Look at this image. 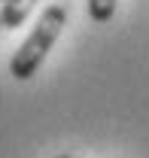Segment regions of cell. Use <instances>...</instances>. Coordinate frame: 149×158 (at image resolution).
Here are the masks:
<instances>
[{"label": "cell", "instance_id": "6da1fadb", "mask_svg": "<svg viewBox=\"0 0 149 158\" xmlns=\"http://www.w3.org/2000/svg\"><path fill=\"white\" fill-rule=\"evenodd\" d=\"M64 24H67L64 6H46L43 15H40V21H37V27L31 31V37L24 40V43L19 46V52L12 55V61H9V73H12L15 79H21V82L31 79L40 70V64L46 61L49 49L55 46V40L61 37Z\"/></svg>", "mask_w": 149, "mask_h": 158}, {"label": "cell", "instance_id": "7a4b0ae2", "mask_svg": "<svg viewBox=\"0 0 149 158\" xmlns=\"http://www.w3.org/2000/svg\"><path fill=\"white\" fill-rule=\"evenodd\" d=\"M34 6H37V0H9L6 9H3V27H6V31L21 27L24 19L34 12Z\"/></svg>", "mask_w": 149, "mask_h": 158}, {"label": "cell", "instance_id": "3957f363", "mask_svg": "<svg viewBox=\"0 0 149 158\" xmlns=\"http://www.w3.org/2000/svg\"><path fill=\"white\" fill-rule=\"evenodd\" d=\"M113 12H116V0H88V15H92L94 24L110 21Z\"/></svg>", "mask_w": 149, "mask_h": 158}, {"label": "cell", "instance_id": "277c9868", "mask_svg": "<svg viewBox=\"0 0 149 158\" xmlns=\"http://www.w3.org/2000/svg\"><path fill=\"white\" fill-rule=\"evenodd\" d=\"M6 3L9 0H0V27H3V9H6Z\"/></svg>", "mask_w": 149, "mask_h": 158}, {"label": "cell", "instance_id": "5b68a950", "mask_svg": "<svg viewBox=\"0 0 149 158\" xmlns=\"http://www.w3.org/2000/svg\"><path fill=\"white\" fill-rule=\"evenodd\" d=\"M58 158H70V155H58Z\"/></svg>", "mask_w": 149, "mask_h": 158}]
</instances>
